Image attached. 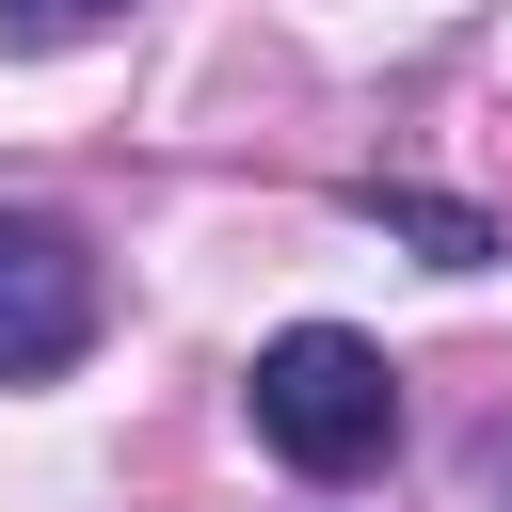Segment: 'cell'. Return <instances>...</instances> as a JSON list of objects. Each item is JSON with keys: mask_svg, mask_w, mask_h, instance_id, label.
Here are the masks:
<instances>
[{"mask_svg": "<svg viewBox=\"0 0 512 512\" xmlns=\"http://www.w3.org/2000/svg\"><path fill=\"white\" fill-rule=\"evenodd\" d=\"M128 0H0V48H80V32H112Z\"/></svg>", "mask_w": 512, "mask_h": 512, "instance_id": "cell-4", "label": "cell"}, {"mask_svg": "<svg viewBox=\"0 0 512 512\" xmlns=\"http://www.w3.org/2000/svg\"><path fill=\"white\" fill-rule=\"evenodd\" d=\"M256 448L304 464V480L384 464V448H400V368H384L368 336H336V320H288V336L256 352Z\"/></svg>", "mask_w": 512, "mask_h": 512, "instance_id": "cell-1", "label": "cell"}, {"mask_svg": "<svg viewBox=\"0 0 512 512\" xmlns=\"http://www.w3.org/2000/svg\"><path fill=\"white\" fill-rule=\"evenodd\" d=\"M80 336H96V256H80L48 208H0V384L64 368Z\"/></svg>", "mask_w": 512, "mask_h": 512, "instance_id": "cell-2", "label": "cell"}, {"mask_svg": "<svg viewBox=\"0 0 512 512\" xmlns=\"http://www.w3.org/2000/svg\"><path fill=\"white\" fill-rule=\"evenodd\" d=\"M368 224H384V240H416L432 272H480V256H496V224H480V208H448V192H368Z\"/></svg>", "mask_w": 512, "mask_h": 512, "instance_id": "cell-3", "label": "cell"}]
</instances>
